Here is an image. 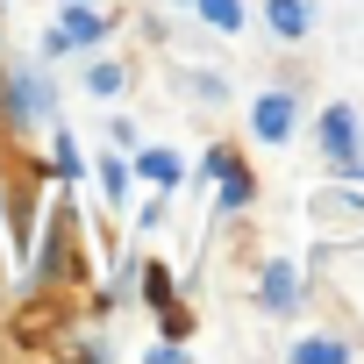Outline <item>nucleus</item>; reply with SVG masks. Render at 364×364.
<instances>
[{
    "label": "nucleus",
    "mask_w": 364,
    "mask_h": 364,
    "mask_svg": "<svg viewBox=\"0 0 364 364\" xmlns=\"http://www.w3.org/2000/svg\"><path fill=\"white\" fill-rule=\"evenodd\" d=\"M0 100H8V114H15V122H22V129H29V122H43V114H50V86H43V79H36V72H15V79H8V93H0Z\"/></svg>",
    "instance_id": "obj_4"
},
{
    "label": "nucleus",
    "mask_w": 364,
    "mask_h": 364,
    "mask_svg": "<svg viewBox=\"0 0 364 364\" xmlns=\"http://www.w3.org/2000/svg\"><path fill=\"white\" fill-rule=\"evenodd\" d=\"M100 186H107V193H114V200H122V186H129V171H122V164H114V157H107V164H100Z\"/></svg>",
    "instance_id": "obj_14"
},
{
    "label": "nucleus",
    "mask_w": 364,
    "mask_h": 364,
    "mask_svg": "<svg viewBox=\"0 0 364 364\" xmlns=\"http://www.w3.org/2000/svg\"><path fill=\"white\" fill-rule=\"evenodd\" d=\"M86 86H93L100 100H114V93H122V65H93V72H86Z\"/></svg>",
    "instance_id": "obj_12"
},
{
    "label": "nucleus",
    "mask_w": 364,
    "mask_h": 364,
    "mask_svg": "<svg viewBox=\"0 0 364 364\" xmlns=\"http://www.w3.org/2000/svg\"><path fill=\"white\" fill-rule=\"evenodd\" d=\"M307 22H314V15H307V0H264V29H272V36L300 43V36H307Z\"/></svg>",
    "instance_id": "obj_6"
},
{
    "label": "nucleus",
    "mask_w": 364,
    "mask_h": 364,
    "mask_svg": "<svg viewBox=\"0 0 364 364\" xmlns=\"http://www.w3.org/2000/svg\"><path fill=\"white\" fill-rule=\"evenodd\" d=\"M250 129H257L264 143H286V136H293V93H264V100L250 107Z\"/></svg>",
    "instance_id": "obj_5"
},
{
    "label": "nucleus",
    "mask_w": 364,
    "mask_h": 364,
    "mask_svg": "<svg viewBox=\"0 0 364 364\" xmlns=\"http://www.w3.org/2000/svg\"><path fill=\"white\" fill-rule=\"evenodd\" d=\"M193 8H200V22H208V29H222V36H236V29H243V0H193Z\"/></svg>",
    "instance_id": "obj_7"
},
{
    "label": "nucleus",
    "mask_w": 364,
    "mask_h": 364,
    "mask_svg": "<svg viewBox=\"0 0 364 364\" xmlns=\"http://www.w3.org/2000/svg\"><path fill=\"white\" fill-rule=\"evenodd\" d=\"M143 178L150 186H178V157L171 150H143Z\"/></svg>",
    "instance_id": "obj_10"
},
{
    "label": "nucleus",
    "mask_w": 364,
    "mask_h": 364,
    "mask_svg": "<svg viewBox=\"0 0 364 364\" xmlns=\"http://www.w3.org/2000/svg\"><path fill=\"white\" fill-rule=\"evenodd\" d=\"M100 36H107V22H100L93 8H86V0H72V8L58 15V29L43 36V50H93Z\"/></svg>",
    "instance_id": "obj_2"
},
{
    "label": "nucleus",
    "mask_w": 364,
    "mask_h": 364,
    "mask_svg": "<svg viewBox=\"0 0 364 364\" xmlns=\"http://www.w3.org/2000/svg\"><path fill=\"white\" fill-rule=\"evenodd\" d=\"M215 178H222V208H229V215H243V208H250V171H236V157H229Z\"/></svg>",
    "instance_id": "obj_8"
},
{
    "label": "nucleus",
    "mask_w": 364,
    "mask_h": 364,
    "mask_svg": "<svg viewBox=\"0 0 364 364\" xmlns=\"http://www.w3.org/2000/svg\"><path fill=\"white\" fill-rule=\"evenodd\" d=\"M293 293H300L293 264H264V307H293Z\"/></svg>",
    "instance_id": "obj_9"
},
{
    "label": "nucleus",
    "mask_w": 364,
    "mask_h": 364,
    "mask_svg": "<svg viewBox=\"0 0 364 364\" xmlns=\"http://www.w3.org/2000/svg\"><path fill=\"white\" fill-rule=\"evenodd\" d=\"M50 157H58L65 178H79V143H72V136H50Z\"/></svg>",
    "instance_id": "obj_13"
},
{
    "label": "nucleus",
    "mask_w": 364,
    "mask_h": 364,
    "mask_svg": "<svg viewBox=\"0 0 364 364\" xmlns=\"http://www.w3.org/2000/svg\"><path fill=\"white\" fill-rule=\"evenodd\" d=\"M293 357H300V364H336L343 343H336V336H307V343H293Z\"/></svg>",
    "instance_id": "obj_11"
},
{
    "label": "nucleus",
    "mask_w": 364,
    "mask_h": 364,
    "mask_svg": "<svg viewBox=\"0 0 364 364\" xmlns=\"http://www.w3.org/2000/svg\"><path fill=\"white\" fill-rule=\"evenodd\" d=\"M314 222H321L328 236H364V193L321 186V193H314Z\"/></svg>",
    "instance_id": "obj_1"
},
{
    "label": "nucleus",
    "mask_w": 364,
    "mask_h": 364,
    "mask_svg": "<svg viewBox=\"0 0 364 364\" xmlns=\"http://www.w3.org/2000/svg\"><path fill=\"white\" fill-rule=\"evenodd\" d=\"M321 150H328L343 171L364 178V157H357V114H350V107H321Z\"/></svg>",
    "instance_id": "obj_3"
}]
</instances>
